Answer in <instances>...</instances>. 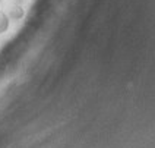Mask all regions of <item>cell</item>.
Returning <instances> with one entry per match:
<instances>
[{
    "instance_id": "cell-1",
    "label": "cell",
    "mask_w": 155,
    "mask_h": 148,
    "mask_svg": "<svg viewBox=\"0 0 155 148\" xmlns=\"http://www.w3.org/2000/svg\"><path fill=\"white\" fill-rule=\"evenodd\" d=\"M8 16H9V19H12V21H19V19H22V18L25 16V9L22 8L19 3L12 5V6L9 8Z\"/></svg>"
},
{
    "instance_id": "cell-2",
    "label": "cell",
    "mask_w": 155,
    "mask_h": 148,
    "mask_svg": "<svg viewBox=\"0 0 155 148\" xmlns=\"http://www.w3.org/2000/svg\"><path fill=\"white\" fill-rule=\"evenodd\" d=\"M9 16L5 12H0V34H5L9 28Z\"/></svg>"
},
{
    "instance_id": "cell-3",
    "label": "cell",
    "mask_w": 155,
    "mask_h": 148,
    "mask_svg": "<svg viewBox=\"0 0 155 148\" xmlns=\"http://www.w3.org/2000/svg\"><path fill=\"white\" fill-rule=\"evenodd\" d=\"M18 2H21V0H18Z\"/></svg>"
}]
</instances>
